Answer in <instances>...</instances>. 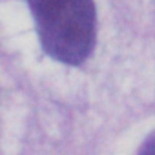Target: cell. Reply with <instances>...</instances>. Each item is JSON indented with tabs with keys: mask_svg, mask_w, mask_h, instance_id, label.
<instances>
[{
	"mask_svg": "<svg viewBox=\"0 0 155 155\" xmlns=\"http://www.w3.org/2000/svg\"><path fill=\"white\" fill-rule=\"evenodd\" d=\"M42 49L64 64L84 62L97 38L93 0H28Z\"/></svg>",
	"mask_w": 155,
	"mask_h": 155,
	"instance_id": "1",
	"label": "cell"
},
{
	"mask_svg": "<svg viewBox=\"0 0 155 155\" xmlns=\"http://www.w3.org/2000/svg\"><path fill=\"white\" fill-rule=\"evenodd\" d=\"M140 153H155V133H151L144 140V144L140 148Z\"/></svg>",
	"mask_w": 155,
	"mask_h": 155,
	"instance_id": "2",
	"label": "cell"
}]
</instances>
